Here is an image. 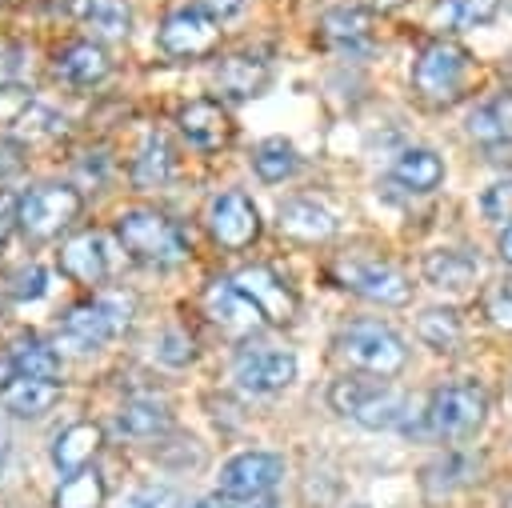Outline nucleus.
<instances>
[{"instance_id":"obj_12","label":"nucleus","mask_w":512,"mask_h":508,"mask_svg":"<svg viewBox=\"0 0 512 508\" xmlns=\"http://www.w3.org/2000/svg\"><path fill=\"white\" fill-rule=\"evenodd\" d=\"M208 232H212V240L220 248L240 252L260 236V212L244 192H236V188L220 192L212 200V208H208Z\"/></svg>"},{"instance_id":"obj_14","label":"nucleus","mask_w":512,"mask_h":508,"mask_svg":"<svg viewBox=\"0 0 512 508\" xmlns=\"http://www.w3.org/2000/svg\"><path fill=\"white\" fill-rule=\"evenodd\" d=\"M176 124H180L184 140L196 144L200 152H220V148L232 140V116H228L224 104L212 100V96L188 100V104L176 112Z\"/></svg>"},{"instance_id":"obj_10","label":"nucleus","mask_w":512,"mask_h":508,"mask_svg":"<svg viewBox=\"0 0 512 508\" xmlns=\"http://www.w3.org/2000/svg\"><path fill=\"white\" fill-rule=\"evenodd\" d=\"M232 376L244 392L272 396V392H284L296 380V356L284 352V348H272V344H252L236 356Z\"/></svg>"},{"instance_id":"obj_40","label":"nucleus","mask_w":512,"mask_h":508,"mask_svg":"<svg viewBox=\"0 0 512 508\" xmlns=\"http://www.w3.org/2000/svg\"><path fill=\"white\" fill-rule=\"evenodd\" d=\"M16 228H20V200L12 192H0V244H8Z\"/></svg>"},{"instance_id":"obj_4","label":"nucleus","mask_w":512,"mask_h":508,"mask_svg":"<svg viewBox=\"0 0 512 508\" xmlns=\"http://www.w3.org/2000/svg\"><path fill=\"white\" fill-rule=\"evenodd\" d=\"M468 68H472V60L456 40H432L420 48V56L412 64V88L428 104H452V100H460V92L468 84Z\"/></svg>"},{"instance_id":"obj_45","label":"nucleus","mask_w":512,"mask_h":508,"mask_svg":"<svg viewBox=\"0 0 512 508\" xmlns=\"http://www.w3.org/2000/svg\"><path fill=\"white\" fill-rule=\"evenodd\" d=\"M0 92H4V72H0Z\"/></svg>"},{"instance_id":"obj_13","label":"nucleus","mask_w":512,"mask_h":508,"mask_svg":"<svg viewBox=\"0 0 512 508\" xmlns=\"http://www.w3.org/2000/svg\"><path fill=\"white\" fill-rule=\"evenodd\" d=\"M228 280L260 308L264 324H288V320L296 316V296H292V288H288L268 264H248V268L232 272Z\"/></svg>"},{"instance_id":"obj_34","label":"nucleus","mask_w":512,"mask_h":508,"mask_svg":"<svg viewBox=\"0 0 512 508\" xmlns=\"http://www.w3.org/2000/svg\"><path fill=\"white\" fill-rule=\"evenodd\" d=\"M496 16V0H444L436 4V28L456 32V28H476Z\"/></svg>"},{"instance_id":"obj_35","label":"nucleus","mask_w":512,"mask_h":508,"mask_svg":"<svg viewBox=\"0 0 512 508\" xmlns=\"http://www.w3.org/2000/svg\"><path fill=\"white\" fill-rule=\"evenodd\" d=\"M484 316H488L500 332H512V276H500V280L484 292Z\"/></svg>"},{"instance_id":"obj_32","label":"nucleus","mask_w":512,"mask_h":508,"mask_svg":"<svg viewBox=\"0 0 512 508\" xmlns=\"http://www.w3.org/2000/svg\"><path fill=\"white\" fill-rule=\"evenodd\" d=\"M52 508H104V476L96 468L64 476V484L52 496Z\"/></svg>"},{"instance_id":"obj_8","label":"nucleus","mask_w":512,"mask_h":508,"mask_svg":"<svg viewBox=\"0 0 512 508\" xmlns=\"http://www.w3.org/2000/svg\"><path fill=\"white\" fill-rule=\"evenodd\" d=\"M84 208V196L72 184H36L28 196H20V228L32 240L60 236Z\"/></svg>"},{"instance_id":"obj_19","label":"nucleus","mask_w":512,"mask_h":508,"mask_svg":"<svg viewBox=\"0 0 512 508\" xmlns=\"http://www.w3.org/2000/svg\"><path fill=\"white\" fill-rule=\"evenodd\" d=\"M268 60H260V56H248V52H232V56H224L220 64H216V88L224 92V96H232V100H248V96H260L264 88H268Z\"/></svg>"},{"instance_id":"obj_38","label":"nucleus","mask_w":512,"mask_h":508,"mask_svg":"<svg viewBox=\"0 0 512 508\" xmlns=\"http://www.w3.org/2000/svg\"><path fill=\"white\" fill-rule=\"evenodd\" d=\"M44 288H48V276H44L40 264H24L8 276V292L16 300H36V296H44Z\"/></svg>"},{"instance_id":"obj_1","label":"nucleus","mask_w":512,"mask_h":508,"mask_svg":"<svg viewBox=\"0 0 512 508\" xmlns=\"http://www.w3.org/2000/svg\"><path fill=\"white\" fill-rule=\"evenodd\" d=\"M116 236H120L124 252H128L132 260H140V264L168 268V264L188 260V236H184L180 224L168 220L164 212H152V208L120 212V220H116Z\"/></svg>"},{"instance_id":"obj_17","label":"nucleus","mask_w":512,"mask_h":508,"mask_svg":"<svg viewBox=\"0 0 512 508\" xmlns=\"http://www.w3.org/2000/svg\"><path fill=\"white\" fill-rule=\"evenodd\" d=\"M320 40L328 48H340V52H364L372 44V16L356 4L328 8L320 16Z\"/></svg>"},{"instance_id":"obj_24","label":"nucleus","mask_w":512,"mask_h":508,"mask_svg":"<svg viewBox=\"0 0 512 508\" xmlns=\"http://www.w3.org/2000/svg\"><path fill=\"white\" fill-rule=\"evenodd\" d=\"M468 136L476 144H512V92H496L468 116Z\"/></svg>"},{"instance_id":"obj_18","label":"nucleus","mask_w":512,"mask_h":508,"mask_svg":"<svg viewBox=\"0 0 512 508\" xmlns=\"http://www.w3.org/2000/svg\"><path fill=\"white\" fill-rule=\"evenodd\" d=\"M60 400V384L56 380H36V376H20L12 372L8 380H0V408L12 416H44L52 404Z\"/></svg>"},{"instance_id":"obj_44","label":"nucleus","mask_w":512,"mask_h":508,"mask_svg":"<svg viewBox=\"0 0 512 508\" xmlns=\"http://www.w3.org/2000/svg\"><path fill=\"white\" fill-rule=\"evenodd\" d=\"M504 508H512V488H508V492H504Z\"/></svg>"},{"instance_id":"obj_29","label":"nucleus","mask_w":512,"mask_h":508,"mask_svg":"<svg viewBox=\"0 0 512 508\" xmlns=\"http://www.w3.org/2000/svg\"><path fill=\"white\" fill-rule=\"evenodd\" d=\"M80 16L92 28V36H100V40H124L132 32V8H128V0H84L80 4Z\"/></svg>"},{"instance_id":"obj_43","label":"nucleus","mask_w":512,"mask_h":508,"mask_svg":"<svg viewBox=\"0 0 512 508\" xmlns=\"http://www.w3.org/2000/svg\"><path fill=\"white\" fill-rule=\"evenodd\" d=\"M4 448H8V436H4V428H0V464H4Z\"/></svg>"},{"instance_id":"obj_41","label":"nucleus","mask_w":512,"mask_h":508,"mask_svg":"<svg viewBox=\"0 0 512 508\" xmlns=\"http://www.w3.org/2000/svg\"><path fill=\"white\" fill-rule=\"evenodd\" d=\"M496 252H500L504 264H512V220L504 224V232H500V240H496Z\"/></svg>"},{"instance_id":"obj_22","label":"nucleus","mask_w":512,"mask_h":508,"mask_svg":"<svg viewBox=\"0 0 512 508\" xmlns=\"http://www.w3.org/2000/svg\"><path fill=\"white\" fill-rule=\"evenodd\" d=\"M60 268L76 280V284H100L108 276V256H104V240L100 232H80L60 248Z\"/></svg>"},{"instance_id":"obj_15","label":"nucleus","mask_w":512,"mask_h":508,"mask_svg":"<svg viewBox=\"0 0 512 508\" xmlns=\"http://www.w3.org/2000/svg\"><path fill=\"white\" fill-rule=\"evenodd\" d=\"M204 312L212 324H220L228 336H248L264 324L260 308L232 284V280H212L208 292H204Z\"/></svg>"},{"instance_id":"obj_46","label":"nucleus","mask_w":512,"mask_h":508,"mask_svg":"<svg viewBox=\"0 0 512 508\" xmlns=\"http://www.w3.org/2000/svg\"><path fill=\"white\" fill-rule=\"evenodd\" d=\"M356 508H368V504H356Z\"/></svg>"},{"instance_id":"obj_31","label":"nucleus","mask_w":512,"mask_h":508,"mask_svg":"<svg viewBox=\"0 0 512 508\" xmlns=\"http://www.w3.org/2000/svg\"><path fill=\"white\" fill-rule=\"evenodd\" d=\"M296 148L284 140V136H268V140H260L256 144V152H252V168H256V176L260 180H268V184H280V180H288L292 172H296Z\"/></svg>"},{"instance_id":"obj_2","label":"nucleus","mask_w":512,"mask_h":508,"mask_svg":"<svg viewBox=\"0 0 512 508\" xmlns=\"http://www.w3.org/2000/svg\"><path fill=\"white\" fill-rule=\"evenodd\" d=\"M332 344H336V356L344 364H352L356 372H364V376L388 380V376L404 372V364H408L404 340L392 328L376 324V320H352V324H344Z\"/></svg>"},{"instance_id":"obj_11","label":"nucleus","mask_w":512,"mask_h":508,"mask_svg":"<svg viewBox=\"0 0 512 508\" xmlns=\"http://www.w3.org/2000/svg\"><path fill=\"white\" fill-rule=\"evenodd\" d=\"M332 272L348 292H356L372 304H392L396 308V304H408V296H412L408 276L392 264H380V260H340Z\"/></svg>"},{"instance_id":"obj_42","label":"nucleus","mask_w":512,"mask_h":508,"mask_svg":"<svg viewBox=\"0 0 512 508\" xmlns=\"http://www.w3.org/2000/svg\"><path fill=\"white\" fill-rule=\"evenodd\" d=\"M192 508H232V504H228L224 496H208V500H196Z\"/></svg>"},{"instance_id":"obj_36","label":"nucleus","mask_w":512,"mask_h":508,"mask_svg":"<svg viewBox=\"0 0 512 508\" xmlns=\"http://www.w3.org/2000/svg\"><path fill=\"white\" fill-rule=\"evenodd\" d=\"M480 212H484V220H492V224H508V220H512V180H496L492 188H484Z\"/></svg>"},{"instance_id":"obj_3","label":"nucleus","mask_w":512,"mask_h":508,"mask_svg":"<svg viewBox=\"0 0 512 508\" xmlns=\"http://www.w3.org/2000/svg\"><path fill=\"white\" fill-rule=\"evenodd\" d=\"M328 404L364 428H404V416H408V400L400 392H392L376 380H360V376L332 380Z\"/></svg>"},{"instance_id":"obj_20","label":"nucleus","mask_w":512,"mask_h":508,"mask_svg":"<svg viewBox=\"0 0 512 508\" xmlns=\"http://www.w3.org/2000/svg\"><path fill=\"white\" fill-rule=\"evenodd\" d=\"M108 72H112V60L96 40H76L56 56V76L64 84H72V88H92Z\"/></svg>"},{"instance_id":"obj_21","label":"nucleus","mask_w":512,"mask_h":508,"mask_svg":"<svg viewBox=\"0 0 512 508\" xmlns=\"http://www.w3.org/2000/svg\"><path fill=\"white\" fill-rule=\"evenodd\" d=\"M480 276V260L460 248H436L424 256V280L444 292H468Z\"/></svg>"},{"instance_id":"obj_28","label":"nucleus","mask_w":512,"mask_h":508,"mask_svg":"<svg viewBox=\"0 0 512 508\" xmlns=\"http://www.w3.org/2000/svg\"><path fill=\"white\" fill-rule=\"evenodd\" d=\"M8 368L20 372V376H36V380H56L60 376V356L52 344L36 340V336H20L12 344V356H8Z\"/></svg>"},{"instance_id":"obj_27","label":"nucleus","mask_w":512,"mask_h":508,"mask_svg":"<svg viewBox=\"0 0 512 508\" xmlns=\"http://www.w3.org/2000/svg\"><path fill=\"white\" fill-rule=\"evenodd\" d=\"M128 176H132L136 188H160V184L172 180V148H168V140H164L160 132H152V136L140 144V152H136Z\"/></svg>"},{"instance_id":"obj_39","label":"nucleus","mask_w":512,"mask_h":508,"mask_svg":"<svg viewBox=\"0 0 512 508\" xmlns=\"http://www.w3.org/2000/svg\"><path fill=\"white\" fill-rule=\"evenodd\" d=\"M172 504H176V496L168 488H136L116 500V508H172Z\"/></svg>"},{"instance_id":"obj_7","label":"nucleus","mask_w":512,"mask_h":508,"mask_svg":"<svg viewBox=\"0 0 512 508\" xmlns=\"http://www.w3.org/2000/svg\"><path fill=\"white\" fill-rule=\"evenodd\" d=\"M280 476H284V456H276V452H240L220 468L216 488L228 504L248 508V504L268 500L272 488L280 484Z\"/></svg>"},{"instance_id":"obj_30","label":"nucleus","mask_w":512,"mask_h":508,"mask_svg":"<svg viewBox=\"0 0 512 508\" xmlns=\"http://www.w3.org/2000/svg\"><path fill=\"white\" fill-rule=\"evenodd\" d=\"M416 336L436 352H456L464 340V324L456 308H424L416 320Z\"/></svg>"},{"instance_id":"obj_25","label":"nucleus","mask_w":512,"mask_h":508,"mask_svg":"<svg viewBox=\"0 0 512 508\" xmlns=\"http://www.w3.org/2000/svg\"><path fill=\"white\" fill-rule=\"evenodd\" d=\"M392 180L400 188H408V192H432L444 180V164H440V156L432 148H408V152L396 156Z\"/></svg>"},{"instance_id":"obj_33","label":"nucleus","mask_w":512,"mask_h":508,"mask_svg":"<svg viewBox=\"0 0 512 508\" xmlns=\"http://www.w3.org/2000/svg\"><path fill=\"white\" fill-rule=\"evenodd\" d=\"M472 472H476V460H472V456L448 452L444 460H436V464L424 468V488H428V496H448V492H456L460 484H468Z\"/></svg>"},{"instance_id":"obj_9","label":"nucleus","mask_w":512,"mask_h":508,"mask_svg":"<svg viewBox=\"0 0 512 508\" xmlns=\"http://www.w3.org/2000/svg\"><path fill=\"white\" fill-rule=\"evenodd\" d=\"M220 44V20L204 4H184L164 16L160 24V48L172 60H200L212 56Z\"/></svg>"},{"instance_id":"obj_26","label":"nucleus","mask_w":512,"mask_h":508,"mask_svg":"<svg viewBox=\"0 0 512 508\" xmlns=\"http://www.w3.org/2000/svg\"><path fill=\"white\" fill-rule=\"evenodd\" d=\"M116 424H120V432H128L136 440H148V436H160L172 424V416H168V404L164 400H156V396H132L116 412Z\"/></svg>"},{"instance_id":"obj_23","label":"nucleus","mask_w":512,"mask_h":508,"mask_svg":"<svg viewBox=\"0 0 512 508\" xmlns=\"http://www.w3.org/2000/svg\"><path fill=\"white\" fill-rule=\"evenodd\" d=\"M280 232L292 236V240L316 244V240H332L336 236V220L316 200H288V204H280Z\"/></svg>"},{"instance_id":"obj_6","label":"nucleus","mask_w":512,"mask_h":508,"mask_svg":"<svg viewBox=\"0 0 512 508\" xmlns=\"http://www.w3.org/2000/svg\"><path fill=\"white\" fill-rule=\"evenodd\" d=\"M128 324V300L104 296V300H80L60 316L56 340L72 352H96L104 348L120 328Z\"/></svg>"},{"instance_id":"obj_16","label":"nucleus","mask_w":512,"mask_h":508,"mask_svg":"<svg viewBox=\"0 0 512 508\" xmlns=\"http://www.w3.org/2000/svg\"><path fill=\"white\" fill-rule=\"evenodd\" d=\"M100 444H104L100 424H92V420H76V424H68V428L52 440V464H56L64 476H76V472L92 468Z\"/></svg>"},{"instance_id":"obj_5","label":"nucleus","mask_w":512,"mask_h":508,"mask_svg":"<svg viewBox=\"0 0 512 508\" xmlns=\"http://www.w3.org/2000/svg\"><path fill=\"white\" fill-rule=\"evenodd\" d=\"M488 416V392L480 384H440L432 396H428V408H424V424L432 436L440 440H464L472 436Z\"/></svg>"},{"instance_id":"obj_37","label":"nucleus","mask_w":512,"mask_h":508,"mask_svg":"<svg viewBox=\"0 0 512 508\" xmlns=\"http://www.w3.org/2000/svg\"><path fill=\"white\" fill-rule=\"evenodd\" d=\"M156 356H160L164 364L180 368V364H188V360L196 356V344H192V336H184L180 328H168V332H160V340H156Z\"/></svg>"}]
</instances>
